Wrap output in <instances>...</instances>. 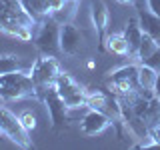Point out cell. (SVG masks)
<instances>
[{"mask_svg": "<svg viewBox=\"0 0 160 150\" xmlns=\"http://www.w3.org/2000/svg\"><path fill=\"white\" fill-rule=\"evenodd\" d=\"M24 96H36V84L30 72L16 70L0 76V98L2 100H18Z\"/></svg>", "mask_w": 160, "mask_h": 150, "instance_id": "1", "label": "cell"}, {"mask_svg": "<svg viewBox=\"0 0 160 150\" xmlns=\"http://www.w3.org/2000/svg\"><path fill=\"white\" fill-rule=\"evenodd\" d=\"M108 126H112V120H110L104 112L94 110V108H90L86 112V116L80 120V130H82L86 136H96V134L104 132Z\"/></svg>", "mask_w": 160, "mask_h": 150, "instance_id": "10", "label": "cell"}, {"mask_svg": "<svg viewBox=\"0 0 160 150\" xmlns=\"http://www.w3.org/2000/svg\"><path fill=\"white\" fill-rule=\"evenodd\" d=\"M36 96L46 104V110L50 114V122H52V130H62L68 126L70 116H68V106L54 88V84H46V86H36Z\"/></svg>", "mask_w": 160, "mask_h": 150, "instance_id": "2", "label": "cell"}, {"mask_svg": "<svg viewBox=\"0 0 160 150\" xmlns=\"http://www.w3.org/2000/svg\"><path fill=\"white\" fill-rule=\"evenodd\" d=\"M86 106L104 112L110 120H112V122H114V120H118V118H122L118 98H114L112 94H108V92H102V90L86 92Z\"/></svg>", "mask_w": 160, "mask_h": 150, "instance_id": "8", "label": "cell"}, {"mask_svg": "<svg viewBox=\"0 0 160 150\" xmlns=\"http://www.w3.org/2000/svg\"><path fill=\"white\" fill-rule=\"evenodd\" d=\"M20 4L36 22H40L46 16H52V2L50 0H20Z\"/></svg>", "mask_w": 160, "mask_h": 150, "instance_id": "14", "label": "cell"}, {"mask_svg": "<svg viewBox=\"0 0 160 150\" xmlns=\"http://www.w3.org/2000/svg\"><path fill=\"white\" fill-rule=\"evenodd\" d=\"M80 46H82V32L72 22H64L60 26V50L68 56H74L80 52Z\"/></svg>", "mask_w": 160, "mask_h": 150, "instance_id": "9", "label": "cell"}, {"mask_svg": "<svg viewBox=\"0 0 160 150\" xmlns=\"http://www.w3.org/2000/svg\"><path fill=\"white\" fill-rule=\"evenodd\" d=\"M136 18H138V24H140V28H142V32L148 34L150 38H154L160 44V16L152 14L150 10L138 8Z\"/></svg>", "mask_w": 160, "mask_h": 150, "instance_id": "12", "label": "cell"}, {"mask_svg": "<svg viewBox=\"0 0 160 150\" xmlns=\"http://www.w3.org/2000/svg\"><path fill=\"white\" fill-rule=\"evenodd\" d=\"M136 6H138V8H144V6H142V0H136Z\"/></svg>", "mask_w": 160, "mask_h": 150, "instance_id": "27", "label": "cell"}, {"mask_svg": "<svg viewBox=\"0 0 160 150\" xmlns=\"http://www.w3.org/2000/svg\"><path fill=\"white\" fill-rule=\"evenodd\" d=\"M0 134L6 136L8 140H12L20 148H32L34 146L32 138H30V130L22 124L20 116H16L12 110H8L2 104H0Z\"/></svg>", "mask_w": 160, "mask_h": 150, "instance_id": "4", "label": "cell"}, {"mask_svg": "<svg viewBox=\"0 0 160 150\" xmlns=\"http://www.w3.org/2000/svg\"><path fill=\"white\" fill-rule=\"evenodd\" d=\"M60 74V64L54 56H40L36 62L30 66V76H32L36 86H46V84H54L56 76Z\"/></svg>", "mask_w": 160, "mask_h": 150, "instance_id": "7", "label": "cell"}, {"mask_svg": "<svg viewBox=\"0 0 160 150\" xmlns=\"http://www.w3.org/2000/svg\"><path fill=\"white\" fill-rule=\"evenodd\" d=\"M148 138H150V142H152V144L160 146V122L148 126Z\"/></svg>", "mask_w": 160, "mask_h": 150, "instance_id": "22", "label": "cell"}, {"mask_svg": "<svg viewBox=\"0 0 160 150\" xmlns=\"http://www.w3.org/2000/svg\"><path fill=\"white\" fill-rule=\"evenodd\" d=\"M160 46V44L156 42L154 38H150L148 34H144L142 40H140V46H138V52H136V58L140 60V62H144L146 58H150L154 54V50H156Z\"/></svg>", "mask_w": 160, "mask_h": 150, "instance_id": "18", "label": "cell"}, {"mask_svg": "<svg viewBox=\"0 0 160 150\" xmlns=\"http://www.w3.org/2000/svg\"><path fill=\"white\" fill-rule=\"evenodd\" d=\"M16 70H26V64L18 56H12V54L0 56V76H2V74H8V72H16Z\"/></svg>", "mask_w": 160, "mask_h": 150, "instance_id": "17", "label": "cell"}, {"mask_svg": "<svg viewBox=\"0 0 160 150\" xmlns=\"http://www.w3.org/2000/svg\"><path fill=\"white\" fill-rule=\"evenodd\" d=\"M54 88L58 90V94L62 96V100L66 102V106L70 110L80 108V106L86 104V90L80 86L70 74L62 72V70H60V74L56 76V80H54Z\"/></svg>", "mask_w": 160, "mask_h": 150, "instance_id": "5", "label": "cell"}, {"mask_svg": "<svg viewBox=\"0 0 160 150\" xmlns=\"http://www.w3.org/2000/svg\"><path fill=\"white\" fill-rule=\"evenodd\" d=\"M152 92H154V96H156V98H160V72L156 74V82H154Z\"/></svg>", "mask_w": 160, "mask_h": 150, "instance_id": "25", "label": "cell"}, {"mask_svg": "<svg viewBox=\"0 0 160 150\" xmlns=\"http://www.w3.org/2000/svg\"><path fill=\"white\" fill-rule=\"evenodd\" d=\"M20 120H22V124H24L28 130H34V128H36V116H34L32 112H28V110L20 114Z\"/></svg>", "mask_w": 160, "mask_h": 150, "instance_id": "21", "label": "cell"}, {"mask_svg": "<svg viewBox=\"0 0 160 150\" xmlns=\"http://www.w3.org/2000/svg\"><path fill=\"white\" fill-rule=\"evenodd\" d=\"M140 64H146V66H150V68H154L156 72H160V46L154 50V54L150 58H146L144 62H140Z\"/></svg>", "mask_w": 160, "mask_h": 150, "instance_id": "20", "label": "cell"}, {"mask_svg": "<svg viewBox=\"0 0 160 150\" xmlns=\"http://www.w3.org/2000/svg\"><path fill=\"white\" fill-rule=\"evenodd\" d=\"M90 16H92V24L96 28L100 50L106 48L104 40H106V26H108V8L104 4V0H92L90 2Z\"/></svg>", "mask_w": 160, "mask_h": 150, "instance_id": "11", "label": "cell"}, {"mask_svg": "<svg viewBox=\"0 0 160 150\" xmlns=\"http://www.w3.org/2000/svg\"><path fill=\"white\" fill-rule=\"evenodd\" d=\"M122 34H124V38H126V42H128L130 56H136L140 40H142V36H144L142 28H140V24H138V18H130L126 22V26H124V30H122Z\"/></svg>", "mask_w": 160, "mask_h": 150, "instance_id": "13", "label": "cell"}, {"mask_svg": "<svg viewBox=\"0 0 160 150\" xmlns=\"http://www.w3.org/2000/svg\"><path fill=\"white\" fill-rule=\"evenodd\" d=\"M50 2H52V12H56L58 8H62L66 2H70V0H50Z\"/></svg>", "mask_w": 160, "mask_h": 150, "instance_id": "24", "label": "cell"}, {"mask_svg": "<svg viewBox=\"0 0 160 150\" xmlns=\"http://www.w3.org/2000/svg\"><path fill=\"white\" fill-rule=\"evenodd\" d=\"M148 4V10L152 14H156V16H160V0H146Z\"/></svg>", "mask_w": 160, "mask_h": 150, "instance_id": "23", "label": "cell"}, {"mask_svg": "<svg viewBox=\"0 0 160 150\" xmlns=\"http://www.w3.org/2000/svg\"><path fill=\"white\" fill-rule=\"evenodd\" d=\"M74 8H76V0H70V2H66L62 8H58L56 12H52V16L56 18L60 24L70 22V18L74 16Z\"/></svg>", "mask_w": 160, "mask_h": 150, "instance_id": "19", "label": "cell"}, {"mask_svg": "<svg viewBox=\"0 0 160 150\" xmlns=\"http://www.w3.org/2000/svg\"><path fill=\"white\" fill-rule=\"evenodd\" d=\"M156 70L146 66V64H140L138 66V84L142 90H152L154 82H156Z\"/></svg>", "mask_w": 160, "mask_h": 150, "instance_id": "16", "label": "cell"}, {"mask_svg": "<svg viewBox=\"0 0 160 150\" xmlns=\"http://www.w3.org/2000/svg\"><path fill=\"white\" fill-rule=\"evenodd\" d=\"M104 44H106V48L110 50V52L114 54H120V56H124V54H130V48H128V42L126 38H124V34H108L106 40H104Z\"/></svg>", "mask_w": 160, "mask_h": 150, "instance_id": "15", "label": "cell"}, {"mask_svg": "<svg viewBox=\"0 0 160 150\" xmlns=\"http://www.w3.org/2000/svg\"><path fill=\"white\" fill-rule=\"evenodd\" d=\"M118 2H122V4H136V0H118Z\"/></svg>", "mask_w": 160, "mask_h": 150, "instance_id": "26", "label": "cell"}, {"mask_svg": "<svg viewBox=\"0 0 160 150\" xmlns=\"http://www.w3.org/2000/svg\"><path fill=\"white\" fill-rule=\"evenodd\" d=\"M60 26L62 24L58 22L54 16H46L38 22V32L34 36V46L40 54L44 56H56L60 50Z\"/></svg>", "mask_w": 160, "mask_h": 150, "instance_id": "3", "label": "cell"}, {"mask_svg": "<svg viewBox=\"0 0 160 150\" xmlns=\"http://www.w3.org/2000/svg\"><path fill=\"white\" fill-rule=\"evenodd\" d=\"M108 84L116 92V96H126L140 90L138 84V66H122L114 72H110Z\"/></svg>", "mask_w": 160, "mask_h": 150, "instance_id": "6", "label": "cell"}]
</instances>
